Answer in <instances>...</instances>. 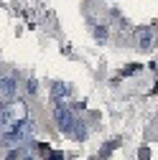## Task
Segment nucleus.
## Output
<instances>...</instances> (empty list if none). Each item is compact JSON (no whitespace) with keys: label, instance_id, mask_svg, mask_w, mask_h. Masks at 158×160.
Returning a JSON list of instances; mask_svg holds the SVG:
<instances>
[{"label":"nucleus","instance_id":"9","mask_svg":"<svg viewBox=\"0 0 158 160\" xmlns=\"http://www.w3.org/2000/svg\"><path fill=\"white\" fill-rule=\"evenodd\" d=\"M138 158H140V160H150V148H148V145H143V148H140V152H138Z\"/></svg>","mask_w":158,"mask_h":160},{"label":"nucleus","instance_id":"3","mask_svg":"<svg viewBox=\"0 0 158 160\" xmlns=\"http://www.w3.org/2000/svg\"><path fill=\"white\" fill-rule=\"evenodd\" d=\"M15 94H18V84L10 74H5L0 79V99H3V104H10L15 102Z\"/></svg>","mask_w":158,"mask_h":160},{"label":"nucleus","instance_id":"8","mask_svg":"<svg viewBox=\"0 0 158 160\" xmlns=\"http://www.w3.org/2000/svg\"><path fill=\"white\" fill-rule=\"evenodd\" d=\"M94 38H97V41H105V38H107V28L105 26H94Z\"/></svg>","mask_w":158,"mask_h":160},{"label":"nucleus","instance_id":"10","mask_svg":"<svg viewBox=\"0 0 158 160\" xmlns=\"http://www.w3.org/2000/svg\"><path fill=\"white\" fill-rule=\"evenodd\" d=\"M38 84H36V79H28V94H36Z\"/></svg>","mask_w":158,"mask_h":160},{"label":"nucleus","instance_id":"7","mask_svg":"<svg viewBox=\"0 0 158 160\" xmlns=\"http://www.w3.org/2000/svg\"><path fill=\"white\" fill-rule=\"evenodd\" d=\"M138 71H143V64H128L120 74H123V76H133V74H138Z\"/></svg>","mask_w":158,"mask_h":160},{"label":"nucleus","instance_id":"12","mask_svg":"<svg viewBox=\"0 0 158 160\" xmlns=\"http://www.w3.org/2000/svg\"><path fill=\"white\" fill-rule=\"evenodd\" d=\"M155 92H158V82H155V87H153V92H150V94H155Z\"/></svg>","mask_w":158,"mask_h":160},{"label":"nucleus","instance_id":"13","mask_svg":"<svg viewBox=\"0 0 158 160\" xmlns=\"http://www.w3.org/2000/svg\"><path fill=\"white\" fill-rule=\"evenodd\" d=\"M23 160H36V158H23Z\"/></svg>","mask_w":158,"mask_h":160},{"label":"nucleus","instance_id":"4","mask_svg":"<svg viewBox=\"0 0 158 160\" xmlns=\"http://www.w3.org/2000/svg\"><path fill=\"white\" fill-rule=\"evenodd\" d=\"M138 46H140L143 51H150L153 46H155V31L148 26V28H143L140 33H138Z\"/></svg>","mask_w":158,"mask_h":160},{"label":"nucleus","instance_id":"5","mask_svg":"<svg viewBox=\"0 0 158 160\" xmlns=\"http://www.w3.org/2000/svg\"><path fill=\"white\" fill-rule=\"evenodd\" d=\"M115 148H120V137H115V140H110V142H105V145H102V150H100V160H105Z\"/></svg>","mask_w":158,"mask_h":160},{"label":"nucleus","instance_id":"6","mask_svg":"<svg viewBox=\"0 0 158 160\" xmlns=\"http://www.w3.org/2000/svg\"><path fill=\"white\" fill-rule=\"evenodd\" d=\"M51 94H54V99L59 102V99H64V97H69L71 94V89L66 87V84H54V89H51Z\"/></svg>","mask_w":158,"mask_h":160},{"label":"nucleus","instance_id":"2","mask_svg":"<svg viewBox=\"0 0 158 160\" xmlns=\"http://www.w3.org/2000/svg\"><path fill=\"white\" fill-rule=\"evenodd\" d=\"M23 119H26V104L23 102L3 104V109H0V125H3V130H10L13 125L23 122Z\"/></svg>","mask_w":158,"mask_h":160},{"label":"nucleus","instance_id":"1","mask_svg":"<svg viewBox=\"0 0 158 160\" xmlns=\"http://www.w3.org/2000/svg\"><path fill=\"white\" fill-rule=\"evenodd\" d=\"M54 119H56V125H59L61 132H66V135H71V137H76V140H84V125H79V119L74 117V112H71L69 107L56 104Z\"/></svg>","mask_w":158,"mask_h":160},{"label":"nucleus","instance_id":"11","mask_svg":"<svg viewBox=\"0 0 158 160\" xmlns=\"http://www.w3.org/2000/svg\"><path fill=\"white\" fill-rule=\"evenodd\" d=\"M49 160H64V155H61V152H56V150H54V152L49 155Z\"/></svg>","mask_w":158,"mask_h":160}]
</instances>
